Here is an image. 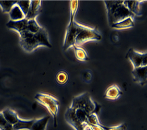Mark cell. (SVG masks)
I'll return each instance as SVG.
<instances>
[{
    "label": "cell",
    "instance_id": "1",
    "mask_svg": "<svg viewBox=\"0 0 147 130\" xmlns=\"http://www.w3.org/2000/svg\"><path fill=\"white\" fill-rule=\"evenodd\" d=\"M19 36L20 46L26 52H33L40 46L50 48L53 47L49 41L47 31L44 27L35 34L26 30L20 33Z\"/></svg>",
    "mask_w": 147,
    "mask_h": 130
},
{
    "label": "cell",
    "instance_id": "2",
    "mask_svg": "<svg viewBox=\"0 0 147 130\" xmlns=\"http://www.w3.org/2000/svg\"><path fill=\"white\" fill-rule=\"evenodd\" d=\"M109 25L119 22L134 15L124 4V1H104Z\"/></svg>",
    "mask_w": 147,
    "mask_h": 130
},
{
    "label": "cell",
    "instance_id": "3",
    "mask_svg": "<svg viewBox=\"0 0 147 130\" xmlns=\"http://www.w3.org/2000/svg\"><path fill=\"white\" fill-rule=\"evenodd\" d=\"M70 107L83 109L88 115L94 113L98 114L100 109V106L92 100L88 93H84L74 97Z\"/></svg>",
    "mask_w": 147,
    "mask_h": 130
},
{
    "label": "cell",
    "instance_id": "4",
    "mask_svg": "<svg viewBox=\"0 0 147 130\" xmlns=\"http://www.w3.org/2000/svg\"><path fill=\"white\" fill-rule=\"evenodd\" d=\"M78 29L75 45L81 46L84 43L91 40H100L101 36L96 29L84 26L76 22Z\"/></svg>",
    "mask_w": 147,
    "mask_h": 130
},
{
    "label": "cell",
    "instance_id": "5",
    "mask_svg": "<svg viewBox=\"0 0 147 130\" xmlns=\"http://www.w3.org/2000/svg\"><path fill=\"white\" fill-rule=\"evenodd\" d=\"M37 101L47 108L54 120V126H57V116L59 108V101L52 95L45 93H38L35 96Z\"/></svg>",
    "mask_w": 147,
    "mask_h": 130
},
{
    "label": "cell",
    "instance_id": "6",
    "mask_svg": "<svg viewBox=\"0 0 147 130\" xmlns=\"http://www.w3.org/2000/svg\"><path fill=\"white\" fill-rule=\"evenodd\" d=\"M78 29L76 21H70L67 27L64 41L63 44V49L64 51L68 50L69 48L73 47L75 45V39L77 36Z\"/></svg>",
    "mask_w": 147,
    "mask_h": 130
},
{
    "label": "cell",
    "instance_id": "7",
    "mask_svg": "<svg viewBox=\"0 0 147 130\" xmlns=\"http://www.w3.org/2000/svg\"><path fill=\"white\" fill-rule=\"evenodd\" d=\"M126 57L131 62L134 68L147 66V52L141 53L131 48L126 53Z\"/></svg>",
    "mask_w": 147,
    "mask_h": 130
},
{
    "label": "cell",
    "instance_id": "8",
    "mask_svg": "<svg viewBox=\"0 0 147 130\" xmlns=\"http://www.w3.org/2000/svg\"><path fill=\"white\" fill-rule=\"evenodd\" d=\"M134 81L141 86H144L147 82V66L134 68L132 71Z\"/></svg>",
    "mask_w": 147,
    "mask_h": 130
},
{
    "label": "cell",
    "instance_id": "9",
    "mask_svg": "<svg viewBox=\"0 0 147 130\" xmlns=\"http://www.w3.org/2000/svg\"><path fill=\"white\" fill-rule=\"evenodd\" d=\"M65 119L69 124L71 125L76 130H85V125L79 122L78 120L74 117L71 109L68 107L65 113Z\"/></svg>",
    "mask_w": 147,
    "mask_h": 130
},
{
    "label": "cell",
    "instance_id": "10",
    "mask_svg": "<svg viewBox=\"0 0 147 130\" xmlns=\"http://www.w3.org/2000/svg\"><path fill=\"white\" fill-rule=\"evenodd\" d=\"M27 22L28 20L26 18L19 21H12L10 20L7 23L6 26L8 28L18 32L20 34L21 32L27 30Z\"/></svg>",
    "mask_w": 147,
    "mask_h": 130
},
{
    "label": "cell",
    "instance_id": "11",
    "mask_svg": "<svg viewBox=\"0 0 147 130\" xmlns=\"http://www.w3.org/2000/svg\"><path fill=\"white\" fill-rule=\"evenodd\" d=\"M42 1H31V4L28 12L25 18L28 20L36 19L40 13Z\"/></svg>",
    "mask_w": 147,
    "mask_h": 130
},
{
    "label": "cell",
    "instance_id": "12",
    "mask_svg": "<svg viewBox=\"0 0 147 130\" xmlns=\"http://www.w3.org/2000/svg\"><path fill=\"white\" fill-rule=\"evenodd\" d=\"M144 1H124V4L134 16L142 15L140 5Z\"/></svg>",
    "mask_w": 147,
    "mask_h": 130
},
{
    "label": "cell",
    "instance_id": "13",
    "mask_svg": "<svg viewBox=\"0 0 147 130\" xmlns=\"http://www.w3.org/2000/svg\"><path fill=\"white\" fill-rule=\"evenodd\" d=\"M123 94V92L119 87L116 84L111 86L106 90L105 98L111 100H116Z\"/></svg>",
    "mask_w": 147,
    "mask_h": 130
},
{
    "label": "cell",
    "instance_id": "14",
    "mask_svg": "<svg viewBox=\"0 0 147 130\" xmlns=\"http://www.w3.org/2000/svg\"><path fill=\"white\" fill-rule=\"evenodd\" d=\"M2 113L7 121L13 126L18 123L20 119L16 111L10 108H7L3 110L2 112Z\"/></svg>",
    "mask_w": 147,
    "mask_h": 130
},
{
    "label": "cell",
    "instance_id": "15",
    "mask_svg": "<svg viewBox=\"0 0 147 130\" xmlns=\"http://www.w3.org/2000/svg\"><path fill=\"white\" fill-rule=\"evenodd\" d=\"M50 118L49 116H45L39 119H35L30 130H46Z\"/></svg>",
    "mask_w": 147,
    "mask_h": 130
},
{
    "label": "cell",
    "instance_id": "16",
    "mask_svg": "<svg viewBox=\"0 0 147 130\" xmlns=\"http://www.w3.org/2000/svg\"><path fill=\"white\" fill-rule=\"evenodd\" d=\"M133 18H134L131 16L128 17L122 21L112 25L111 27L112 28L116 30H124L132 28L135 25Z\"/></svg>",
    "mask_w": 147,
    "mask_h": 130
},
{
    "label": "cell",
    "instance_id": "17",
    "mask_svg": "<svg viewBox=\"0 0 147 130\" xmlns=\"http://www.w3.org/2000/svg\"><path fill=\"white\" fill-rule=\"evenodd\" d=\"M9 14L11 20L12 21H19L25 18V15L17 4L13 6Z\"/></svg>",
    "mask_w": 147,
    "mask_h": 130
},
{
    "label": "cell",
    "instance_id": "18",
    "mask_svg": "<svg viewBox=\"0 0 147 130\" xmlns=\"http://www.w3.org/2000/svg\"><path fill=\"white\" fill-rule=\"evenodd\" d=\"M34 119L24 120L20 118L18 123L13 125L14 130H30Z\"/></svg>",
    "mask_w": 147,
    "mask_h": 130
},
{
    "label": "cell",
    "instance_id": "19",
    "mask_svg": "<svg viewBox=\"0 0 147 130\" xmlns=\"http://www.w3.org/2000/svg\"><path fill=\"white\" fill-rule=\"evenodd\" d=\"M75 55L76 58L80 61H87L89 59L87 53L82 46L74 45Z\"/></svg>",
    "mask_w": 147,
    "mask_h": 130
},
{
    "label": "cell",
    "instance_id": "20",
    "mask_svg": "<svg viewBox=\"0 0 147 130\" xmlns=\"http://www.w3.org/2000/svg\"><path fill=\"white\" fill-rule=\"evenodd\" d=\"M42 26H40L37 22L36 19L28 20L27 25V31L32 33L35 34L39 31L42 28Z\"/></svg>",
    "mask_w": 147,
    "mask_h": 130
},
{
    "label": "cell",
    "instance_id": "21",
    "mask_svg": "<svg viewBox=\"0 0 147 130\" xmlns=\"http://www.w3.org/2000/svg\"><path fill=\"white\" fill-rule=\"evenodd\" d=\"M18 3V1H0V7L3 13H9L14 5Z\"/></svg>",
    "mask_w": 147,
    "mask_h": 130
},
{
    "label": "cell",
    "instance_id": "22",
    "mask_svg": "<svg viewBox=\"0 0 147 130\" xmlns=\"http://www.w3.org/2000/svg\"><path fill=\"white\" fill-rule=\"evenodd\" d=\"M79 1H70V21H75V16L77 13L79 8Z\"/></svg>",
    "mask_w": 147,
    "mask_h": 130
},
{
    "label": "cell",
    "instance_id": "23",
    "mask_svg": "<svg viewBox=\"0 0 147 130\" xmlns=\"http://www.w3.org/2000/svg\"><path fill=\"white\" fill-rule=\"evenodd\" d=\"M56 81L60 85H64L68 81V75L67 72L61 71L56 75Z\"/></svg>",
    "mask_w": 147,
    "mask_h": 130
},
{
    "label": "cell",
    "instance_id": "24",
    "mask_svg": "<svg viewBox=\"0 0 147 130\" xmlns=\"http://www.w3.org/2000/svg\"><path fill=\"white\" fill-rule=\"evenodd\" d=\"M30 4L31 1H18L17 5L20 7L21 11H22L25 17L29 11Z\"/></svg>",
    "mask_w": 147,
    "mask_h": 130
},
{
    "label": "cell",
    "instance_id": "25",
    "mask_svg": "<svg viewBox=\"0 0 147 130\" xmlns=\"http://www.w3.org/2000/svg\"><path fill=\"white\" fill-rule=\"evenodd\" d=\"M0 130H14L13 125L7 121L2 112H0Z\"/></svg>",
    "mask_w": 147,
    "mask_h": 130
},
{
    "label": "cell",
    "instance_id": "26",
    "mask_svg": "<svg viewBox=\"0 0 147 130\" xmlns=\"http://www.w3.org/2000/svg\"><path fill=\"white\" fill-rule=\"evenodd\" d=\"M87 125H101L99 121L98 114L96 113H92L87 117Z\"/></svg>",
    "mask_w": 147,
    "mask_h": 130
},
{
    "label": "cell",
    "instance_id": "27",
    "mask_svg": "<svg viewBox=\"0 0 147 130\" xmlns=\"http://www.w3.org/2000/svg\"><path fill=\"white\" fill-rule=\"evenodd\" d=\"M101 126L104 129V130H126L127 125L126 124H122L118 126H116L113 127H107L101 124Z\"/></svg>",
    "mask_w": 147,
    "mask_h": 130
},
{
    "label": "cell",
    "instance_id": "28",
    "mask_svg": "<svg viewBox=\"0 0 147 130\" xmlns=\"http://www.w3.org/2000/svg\"><path fill=\"white\" fill-rule=\"evenodd\" d=\"M91 130H104V129L101 126V125L100 126L99 125H87Z\"/></svg>",
    "mask_w": 147,
    "mask_h": 130
},
{
    "label": "cell",
    "instance_id": "29",
    "mask_svg": "<svg viewBox=\"0 0 147 130\" xmlns=\"http://www.w3.org/2000/svg\"><path fill=\"white\" fill-rule=\"evenodd\" d=\"M84 129H85V130H91V129H90V127H89V126L87 125V124H86V125H85Z\"/></svg>",
    "mask_w": 147,
    "mask_h": 130
}]
</instances>
